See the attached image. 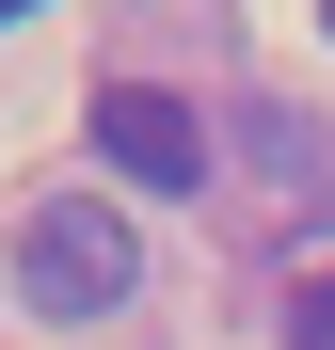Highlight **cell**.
<instances>
[{
    "label": "cell",
    "mask_w": 335,
    "mask_h": 350,
    "mask_svg": "<svg viewBox=\"0 0 335 350\" xmlns=\"http://www.w3.org/2000/svg\"><path fill=\"white\" fill-rule=\"evenodd\" d=\"M128 286H144V239H128V207H96V191H48V207L16 223V303H32L48 334L112 319Z\"/></svg>",
    "instance_id": "cell-1"
},
{
    "label": "cell",
    "mask_w": 335,
    "mask_h": 350,
    "mask_svg": "<svg viewBox=\"0 0 335 350\" xmlns=\"http://www.w3.org/2000/svg\"><path fill=\"white\" fill-rule=\"evenodd\" d=\"M96 159L128 175V191H208V175H223V128L192 96H160V80H112L96 96Z\"/></svg>",
    "instance_id": "cell-2"
},
{
    "label": "cell",
    "mask_w": 335,
    "mask_h": 350,
    "mask_svg": "<svg viewBox=\"0 0 335 350\" xmlns=\"http://www.w3.org/2000/svg\"><path fill=\"white\" fill-rule=\"evenodd\" d=\"M240 144H256L271 175H288L303 207H335V128H303V111H271V96H256V111H240Z\"/></svg>",
    "instance_id": "cell-3"
},
{
    "label": "cell",
    "mask_w": 335,
    "mask_h": 350,
    "mask_svg": "<svg viewBox=\"0 0 335 350\" xmlns=\"http://www.w3.org/2000/svg\"><path fill=\"white\" fill-rule=\"evenodd\" d=\"M288 350H335V271H303V303H288Z\"/></svg>",
    "instance_id": "cell-4"
},
{
    "label": "cell",
    "mask_w": 335,
    "mask_h": 350,
    "mask_svg": "<svg viewBox=\"0 0 335 350\" xmlns=\"http://www.w3.org/2000/svg\"><path fill=\"white\" fill-rule=\"evenodd\" d=\"M319 32H335V0H319Z\"/></svg>",
    "instance_id": "cell-5"
}]
</instances>
